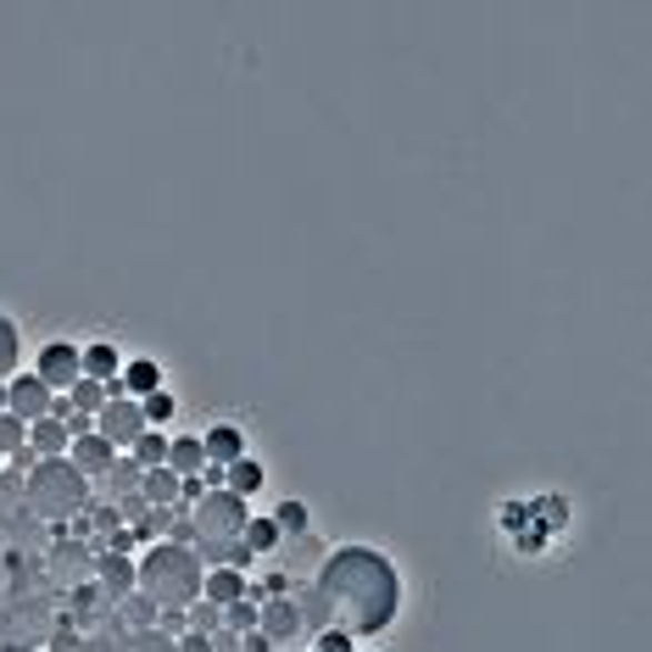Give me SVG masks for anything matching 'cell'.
<instances>
[{"mask_svg":"<svg viewBox=\"0 0 652 652\" xmlns=\"http://www.w3.org/2000/svg\"><path fill=\"white\" fill-rule=\"evenodd\" d=\"M223 630H245V635L257 630V608H251V596H245V602H229V608H223Z\"/></svg>","mask_w":652,"mask_h":652,"instance_id":"obj_28","label":"cell"},{"mask_svg":"<svg viewBox=\"0 0 652 652\" xmlns=\"http://www.w3.org/2000/svg\"><path fill=\"white\" fill-rule=\"evenodd\" d=\"M168 469L179 480H195L207 469V452H201V435H168Z\"/></svg>","mask_w":652,"mask_h":652,"instance_id":"obj_17","label":"cell"},{"mask_svg":"<svg viewBox=\"0 0 652 652\" xmlns=\"http://www.w3.org/2000/svg\"><path fill=\"white\" fill-rule=\"evenodd\" d=\"M290 652H307V646H290Z\"/></svg>","mask_w":652,"mask_h":652,"instance_id":"obj_33","label":"cell"},{"mask_svg":"<svg viewBox=\"0 0 652 652\" xmlns=\"http://www.w3.org/2000/svg\"><path fill=\"white\" fill-rule=\"evenodd\" d=\"M18 358H23V341H18V323L0 312V380L18 374Z\"/></svg>","mask_w":652,"mask_h":652,"instance_id":"obj_23","label":"cell"},{"mask_svg":"<svg viewBox=\"0 0 652 652\" xmlns=\"http://www.w3.org/2000/svg\"><path fill=\"white\" fill-rule=\"evenodd\" d=\"M162 385H168V374H162L157 358H123V374L107 385V397H134V402H146V397L162 391Z\"/></svg>","mask_w":652,"mask_h":652,"instance_id":"obj_9","label":"cell"},{"mask_svg":"<svg viewBox=\"0 0 652 652\" xmlns=\"http://www.w3.org/2000/svg\"><path fill=\"white\" fill-rule=\"evenodd\" d=\"M79 374H84V380H96V385H112V380L123 374V347H112V341H90V347H79Z\"/></svg>","mask_w":652,"mask_h":652,"instance_id":"obj_11","label":"cell"},{"mask_svg":"<svg viewBox=\"0 0 652 652\" xmlns=\"http://www.w3.org/2000/svg\"><path fill=\"white\" fill-rule=\"evenodd\" d=\"M51 408H57V397H51L34 374H12V380H7V413H12V419L40 424V419H51Z\"/></svg>","mask_w":652,"mask_h":652,"instance_id":"obj_8","label":"cell"},{"mask_svg":"<svg viewBox=\"0 0 652 652\" xmlns=\"http://www.w3.org/2000/svg\"><path fill=\"white\" fill-rule=\"evenodd\" d=\"M29 447V424L12 419V413H0V458H18Z\"/></svg>","mask_w":652,"mask_h":652,"instance_id":"obj_24","label":"cell"},{"mask_svg":"<svg viewBox=\"0 0 652 652\" xmlns=\"http://www.w3.org/2000/svg\"><path fill=\"white\" fill-rule=\"evenodd\" d=\"M312 585L347 635H380L402 613V574L380 546H335Z\"/></svg>","mask_w":652,"mask_h":652,"instance_id":"obj_1","label":"cell"},{"mask_svg":"<svg viewBox=\"0 0 652 652\" xmlns=\"http://www.w3.org/2000/svg\"><path fill=\"white\" fill-rule=\"evenodd\" d=\"M284 535H279V524L273 519H245V530H240V546L251 552V558H262V552H273Z\"/></svg>","mask_w":652,"mask_h":652,"instance_id":"obj_21","label":"cell"},{"mask_svg":"<svg viewBox=\"0 0 652 652\" xmlns=\"http://www.w3.org/2000/svg\"><path fill=\"white\" fill-rule=\"evenodd\" d=\"M112 458H118V452H112V447H107L96 430H90V435H79V441L68 447V463H73L84 480H101V474L112 469Z\"/></svg>","mask_w":652,"mask_h":652,"instance_id":"obj_14","label":"cell"},{"mask_svg":"<svg viewBox=\"0 0 652 652\" xmlns=\"http://www.w3.org/2000/svg\"><path fill=\"white\" fill-rule=\"evenodd\" d=\"M101 574H107V591H118V596L134 591V563L129 558H101Z\"/></svg>","mask_w":652,"mask_h":652,"instance_id":"obj_26","label":"cell"},{"mask_svg":"<svg viewBox=\"0 0 652 652\" xmlns=\"http://www.w3.org/2000/svg\"><path fill=\"white\" fill-rule=\"evenodd\" d=\"M140 480H146V469H140L129 452H118L112 469L101 474V502H129V496H140Z\"/></svg>","mask_w":652,"mask_h":652,"instance_id":"obj_13","label":"cell"},{"mask_svg":"<svg viewBox=\"0 0 652 652\" xmlns=\"http://www.w3.org/2000/svg\"><path fill=\"white\" fill-rule=\"evenodd\" d=\"M173 652H212V635L190 630V635H179V641H173Z\"/></svg>","mask_w":652,"mask_h":652,"instance_id":"obj_30","label":"cell"},{"mask_svg":"<svg viewBox=\"0 0 652 652\" xmlns=\"http://www.w3.org/2000/svg\"><path fill=\"white\" fill-rule=\"evenodd\" d=\"M257 635L268 646H295L301 641V608H295V596H262L257 602Z\"/></svg>","mask_w":652,"mask_h":652,"instance_id":"obj_7","label":"cell"},{"mask_svg":"<svg viewBox=\"0 0 652 652\" xmlns=\"http://www.w3.org/2000/svg\"><path fill=\"white\" fill-rule=\"evenodd\" d=\"M307 652H358V635H347L341 624H330V630H318L312 635V646Z\"/></svg>","mask_w":652,"mask_h":652,"instance_id":"obj_27","label":"cell"},{"mask_svg":"<svg viewBox=\"0 0 652 652\" xmlns=\"http://www.w3.org/2000/svg\"><path fill=\"white\" fill-rule=\"evenodd\" d=\"M268 519L279 524V535H307V530H312V508H307V502H295V496H290V502H279Z\"/></svg>","mask_w":652,"mask_h":652,"instance_id":"obj_22","label":"cell"},{"mask_svg":"<svg viewBox=\"0 0 652 652\" xmlns=\"http://www.w3.org/2000/svg\"><path fill=\"white\" fill-rule=\"evenodd\" d=\"M51 397H62V391H73L84 374H79V347L73 341H46L40 352H34V369H29Z\"/></svg>","mask_w":652,"mask_h":652,"instance_id":"obj_6","label":"cell"},{"mask_svg":"<svg viewBox=\"0 0 652 652\" xmlns=\"http://www.w3.org/2000/svg\"><path fill=\"white\" fill-rule=\"evenodd\" d=\"M129 458H134L146 474H151V469H168V435H162V430H146V435L129 447Z\"/></svg>","mask_w":652,"mask_h":652,"instance_id":"obj_20","label":"cell"},{"mask_svg":"<svg viewBox=\"0 0 652 652\" xmlns=\"http://www.w3.org/2000/svg\"><path fill=\"white\" fill-rule=\"evenodd\" d=\"M179 491H184V480H179L173 469H151V474L140 480V502H146V508H173Z\"/></svg>","mask_w":652,"mask_h":652,"instance_id":"obj_18","label":"cell"},{"mask_svg":"<svg viewBox=\"0 0 652 652\" xmlns=\"http://www.w3.org/2000/svg\"><path fill=\"white\" fill-rule=\"evenodd\" d=\"M68 447H73V435H68V424H62V419H40V424H29V458H34V463H46V458H68Z\"/></svg>","mask_w":652,"mask_h":652,"instance_id":"obj_15","label":"cell"},{"mask_svg":"<svg viewBox=\"0 0 652 652\" xmlns=\"http://www.w3.org/2000/svg\"><path fill=\"white\" fill-rule=\"evenodd\" d=\"M262 485H268V469H262L251 452H245L240 463H229V469H223V491H229V496H240V502H251Z\"/></svg>","mask_w":652,"mask_h":652,"instance_id":"obj_16","label":"cell"},{"mask_svg":"<svg viewBox=\"0 0 652 652\" xmlns=\"http://www.w3.org/2000/svg\"><path fill=\"white\" fill-rule=\"evenodd\" d=\"M190 624H195L201 635H218V624H223V613H218L212 602H190Z\"/></svg>","mask_w":652,"mask_h":652,"instance_id":"obj_29","label":"cell"},{"mask_svg":"<svg viewBox=\"0 0 652 652\" xmlns=\"http://www.w3.org/2000/svg\"><path fill=\"white\" fill-rule=\"evenodd\" d=\"M0 413H7V380H0Z\"/></svg>","mask_w":652,"mask_h":652,"instance_id":"obj_32","label":"cell"},{"mask_svg":"<svg viewBox=\"0 0 652 652\" xmlns=\"http://www.w3.org/2000/svg\"><path fill=\"white\" fill-rule=\"evenodd\" d=\"M23 502H29V513H40V519H73V513L90 502V480H84L68 458H46V463L29 469Z\"/></svg>","mask_w":652,"mask_h":652,"instance_id":"obj_3","label":"cell"},{"mask_svg":"<svg viewBox=\"0 0 652 652\" xmlns=\"http://www.w3.org/2000/svg\"><path fill=\"white\" fill-rule=\"evenodd\" d=\"M201 452H207L212 469H229V463L245 458V430L240 424H212V430H201Z\"/></svg>","mask_w":652,"mask_h":652,"instance_id":"obj_12","label":"cell"},{"mask_svg":"<svg viewBox=\"0 0 652 652\" xmlns=\"http://www.w3.org/2000/svg\"><path fill=\"white\" fill-rule=\"evenodd\" d=\"M245 652H268V641H262V635L251 630V635H245Z\"/></svg>","mask_w":652,"mask_h":652,"instance_id":"obj_31","label":"cell"},{"mask_svg":"<svg viewBox=\"0 0 652 652\" xmlns=\"http://www.w3.org/2000/svg\"><path fill=\"white\" fill-rule=\"evenodd\" d=\"M96 435L112 447V452H129L140 435H146V413L134 397H107L101 413H96Z\"/></svg>","mask_w":652,"mask_h":652,"instance_id":"obj_5","label":"cell"},{"mask_svg":"<svg viewBox=\"0 0 652 652\" xmlns=\"http://www.w3.org/2000/svg\"><path fill=\"white\" fill-rule=\"evenodd\" d=\"M245 596H251V574L245 569H207L201 574V602H212L218 613L229 602H245Z\"/></svg>","mask_w":652,"mask_h":652,"instance_id":"obj_10","label":"cell"},{"mask_svg":"<svg viewBox=\"0 0 652 652\" xmlns=\"http://www.w3.org/2000/svg\"><path fill=\"white\" fill-rule=\"evenodd\" d=\"M68 402H73V413H84V419H96V413H101V402H107V385H96V380H79Z\"/></svg>","mask_w":652,"mask_h":652,"instance_id":"obj_25","label":"cell"},{"mask_svg":"<svg viewBox=\"0 0 652 652\" xmlns=\"http://www.w3.org/2000/svg\"><path fill=\"white\" fill-rule=\"evenodd\" d=\"M140 413H146V430H162V435H168V424H173V413H179V397L162 385V391H151V397L140 402Z\"/></svg>","mask_w":652,"mask_h":652,"instance_id":"obj_19","label":"cell"},{"mask_svg":"<svg viewBox=\"0 0 652 652\" xmlns=\"http://www.w3.org/2000/svg\"><path fill=\"white\" fill-rule=\"evenodd\" d=\"M201 558L184 541H157L140 563H134V591L146 602H157V613H184L190 602H201Z\"/></svg>","mask_w":652,"mask_h":652,"instance_id":"obj_2","label":"cell"},{"mask_svg":"<svg viewBox=\"0 0 652 652\" xmlns=\"http://www.w3.org/2000/svg\"><path fill=\"white\" fill-rule=\"evenodd\" d=\"M251 508L229 491H207L190 502V541H212V546H234L240 530H245Z\"/></svg>","mask_w":652,"mask_h":652,"instance_id":"obj_4","label":"cell"}]
</instances>
